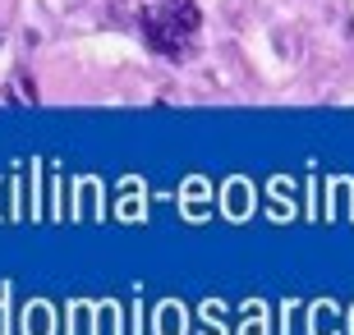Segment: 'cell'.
<instances>
[{
	"label": "cell",
	"instance_id": "2",
	"mask_svg": "<svg viewBox=\"0 0 354 335\" xmlns=\"http://www.w3.org/2000/svg\"><path fill=\"white\" fill-rule=\"evenodd\" d=\"M143 37H147V46H152V51H161L166 60H184V55H189L184 37H180V32H171V28L161 23V19H157V10H152V14H143Z\"/></svg>",
	"mask_w": 354,
	"mask_h": 335
},
{
	"label": "cell",
	"instance_id": "1",
	"mask_svg": "<svg viewBox=\"0 0 354 335\" xmlns=\"http://www.w3.org/2000/svg\"><path fill=\"white\" fill-rule=\"evenodd\" d=\"M157 19L171 28V32H180V37H194L198 28H203L198 0H161V5H157Z\"/></svg>",
	"mask_w": 354,
	"mask_h": 335
}]
</instances>
